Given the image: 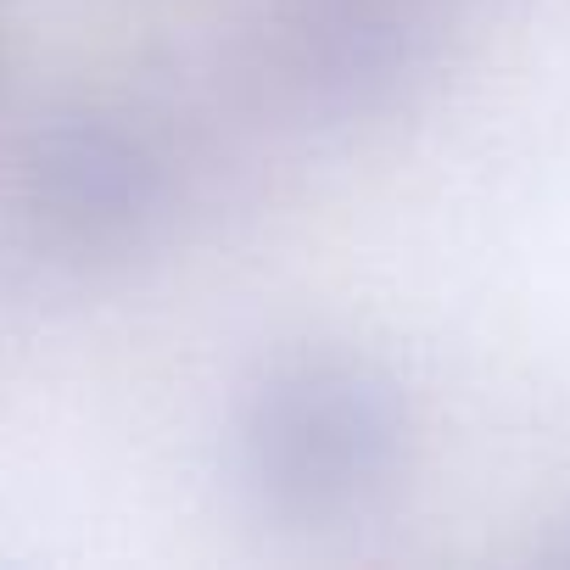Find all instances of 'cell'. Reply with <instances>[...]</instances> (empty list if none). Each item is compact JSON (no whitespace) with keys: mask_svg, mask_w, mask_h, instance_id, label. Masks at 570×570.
I'll return each mask as SVG.
<instances>
[{"mask_svg":"<svg viewBox=\"0 0 570 570\" xmlns=\"http://www.w3.org/2000/svg\"><path fill=\"white\" fill-rule=\"evenodd\" d=\"M548 559H559V564H570V520H564V525H553V542H548Z\"/></svg>","mask_w":570,"mask_h":570,"instance_id":"4","label":"cell"},{"mask_svg":"<svg viewBox=\"0 0 570 570\" xmlns=\"http://www.w3.org/2000/svg\"><path fill=\"white\" fill-rule=\"evenodd\" d=\"M448 0H274L268 62L303 107L375 118L403 107L442 62Z\"/></svg>","mask_w":570,"mask_h":570,"instance_id":"3","label":"cell"},{"mask_svg":"<svg viewBox=\"0 0 570 570\" xmlns=\"http://www.w3.org/2000/svg\"><path fill=\"white\" fill-rule=\"evenodd\" d=\"M18 207L57 257L112 263L157 235L168 213V163L129 112L68 101L23 140Z\"/></svg>","mask_w":570,"mask_h":570,"instance_id":"2","label":"cell"},{"mask_svg":"<svg viewBox=\"0 0 570 570\" xmlns=\"http://www.w3.org/2000/svg\"><path fill=\"white\" fill-rule=\"evenodd\" d=\"M246 487L297 525H336L375 509L409 470L414 409L403 381L353 347L274 358L235 425Z\"/></svg>","mask_w":570,"mask_h":570,"instance_id":"1","label":"cell"}]
</instances>
